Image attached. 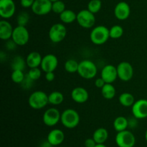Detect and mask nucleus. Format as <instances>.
I'll return each instance as SVG.
<instances>
[{
    "label": "nucleus",
    "instance_id": "obj_43",
    "mask_svg": "<svg viewBox=\"0 0 147 147\" xmlns=\"http://www.w3.org/2000/svg\"><path fill=\"white\" fill-rule=\"evenodd\" d=\"M95 147H107L106 145H104V144H97L96 146Z\"/></svg>",
    "mask_w": 147,
    "mask_h": 147
},
{
    "label": "nucleus",
    "instance_id": "obj_37",
    "mask_svg": "<svg viewBox=\"0 0 147 147\" xmlns=\"http://www.w3.org/2000/svg\"><path fill=\"white\" fill-rule=\"evenodd\" d=\"M84 144L86 147H95L97 144V143L93 139V138H88V139L85 141Z\"/></svg>",
    "mask_w": 147,
    "mask_h": 147
},
{
    "label": "nucleus",
    "instance_id": "obj_34",
    "mask_svg": "<svg viewBox=\"0 0 147 147\" xmlns=\"http://www.w3.org/2000/svg\"><path fill=\"white\" fill-rule=\"evenodd\" d=\"M27 75L32 79L33 80H39L40 78L41 77L42 70L39 67H33V68H30V70L27 73Z\"/></svg>",
    "mask_w": 147,
    "mask_h": 147
},
{
    "label": "nucleus",
    "instance_id": "obj_32",
    "mask_svg": "<svg viewBox=\"0 0 147 147\" xmlns=\"http://www.w3.org/2000/svg\"><path fill=\"white\" fill-rule=\"evenodd\" d=\"M65 10V4L61 0H58L53 2V6H52V11L55 14H60L62 12Z\"/></svg>",
    "mask_w": 147,
    "mask_h": 147
},
{
    "label": "nucleus",
    "instance_id": "obj_9",
    "mask_svg": "<svg viewBox=\"0 0 147 147\" xmlns=\"http://www.w3.org/2000/svg\"><path fill=\"white\" fill-rule=\"evenodd\" d=\"M118 78L121 80L128 82L132 79L134 76V67L130 63L126 61L121 62L116 67Z\"/></svg>",
    "mask_w": 147,
    "mask_h": 147
},
{
    "label": "nucleus",
    "instance_id": "obj_30",
    "mask_svg": "<svg viewBox=\"0 0 147 147\" xmlns=\"http://www.w3.org/2000/svg\"><path fill=\"white\" fill-rule=\"evenodd\" d=\"M102 7L101 0H90L88 4V9L93 14H96Z\"/></svg>",
    "mask_w": 147,
    "mask_h": 147
},
{
    "label": "nucleus",
    "instance_id": "obj_5",
    "mask_svg": "<svg viewBox=\"0 0 147 147\" xmlns=\"http://www.w3.org/2000/svg\"><path fill=\"white\" fill-rule=\"evenodd\" d=\"M67 35V29L62 23H56L49 30L48 36L50 41L53 43H59L64 40Z\"/></svg>",
    "mask_w": 147,
    "mask_h": 147
},
{
    "label": "nucleus",
    "instance_id": "obj_22",
    "mask_svg": "<svg viewBox=\"0 0 147 147\" xmlns=\"http://www.w3.org/2000/svg\"><path fill=\"white\" fill-rule=\"evenodd\" d=\"M113 128L117 132L122 131L127 129L129 127V119L124 116H118L113 121Z\"/></svg>",
    "mask_w": 147,
    "mask_h": 147
},
{
    "label": "nucleus",
    "instance_id": "obj_42",
    "mask_svg": "<svg viewBox=\"0 0 147 147\" xmlns=\"http://www.w3.org/2000/svg\"><path fill=\"white\" fill-rule=\"evenodd\" d=\"M53 146H53V145H52L47 140L45 141V142H43L42 143L40 144V147H53Z\"/></svg>",
    "mask_w": 147,
    "mask_h": 147
},
{
    "label": "nucleus",
    "instance_id": "obj_19",
    "mask_svg": "<svg viewBox=\"0 0 147 147\" xmlns=\"http://www.w3.org/2000/svg\"><path fill=\"white\" fill-rule=\"evenodd\" d=\"M13 28L12 25L7 20H3L0 21V38L2 40H7L11 39L12 37Z\"/></svg>",
    "mask_w": 147,
    "mask_h": 147
},
{
    "label": "nucleus",
    "instance_id": "obj_1",
    "mask_svg": "<svg viewBox=\"0 0 147 147\" xmlns=\"http://www.w3.org/2000/svg\"><path fill=\"white\" fill-rule=\"evenodd\" d=\"M110 38L109 29L103 25L93 27L90 34V40L96 45H101L106 43Z\"/></svg>",
    "mask_w": 147,
    "mask_h": 147
},
{
    "label": "nucleus",
    "instance_id": "obj_31",
    "mask_svg": "<svg viewBox=\"0 0 147 147\" xmlns=\"http://www.w3.org/2000/svg\"><path fill=\"white\" fill-rule=\"evenodd\" d=\"M26 75L24 74V72L22 70H13L11 75V80L14 82V83L17 84H21L22 82L24 80V78H25Z\"/></svg>",
    "mask_w": 147,
    "mask_h": 147
},
{
    "label": "nucleus",
    "instance_id": "obj_27",
    "mask_svg": "<svg viewBox=\"0 0 147 147\" xmlns=\"http://www.w3.org/2000/svg\"><path fill=\"white\" fill-rule=\"evenodd\" d=\"M64 100V96L60 91H53L48 95L49 103L53 106H58Z\"/></svg>",
    "mask_w": 147,
    "mask_h": 147
},
{
    "label": "nucleus",
    "instance_id": "obj_14",
    "mask_svg": "<svg viewBox=\"0 0 147 147\" xmlns=\"http://www.w3.org/2000/svg\"><path fill=\"white\" fill-rule=\"evenodd\" d=\"M58 66V59L55 55L47 54L42 57V60L41 70L45 73L54 72Z\"/></svg>",
    "mask_w": 147,
    "mask_h": 147
},
{
    "label": "nucleus",
    "instance_id": "obj_21",
    "mask_svg": "<svg viewBox=\"0 0 147 147\" xmlns=\"http://www.w3.org/2000/svg\"><path fill=\"white\" fill-rule=\"evenodd\" d=\"M93 138L97 144H104L109 138V132L105 128H98L93 133Z\"/></svg>",
    "mask_w": 147,
    "mask_h": 147
},
{
    "label": "nucleus",
    "instance_id": "obj_4",
    "mask_svg": "<svg viewBox=\"0 0 147 147\" xmlns=\"http://www.w3.org/2000/svg\"><path fill=\"white\" fill-rule=\"evenodd\" d=\"M29 106L34 110L42 109L49 103L48 95L42 90H36L31 93L28 99Z\"/></svg>",
    "mask_w": 147,
    "mask_h": 147
},
{
    "label": "nucleus",
    "instance_id": "obj_35",
    "mask_svg": "<svg viewBox=\"0 0 147 147\" xmlns=\"http://www.w3.org/2000/svg\"><path fill=\"white\" fill-rule=\"evenodd\" d=\"M34 81V80H33L32 79L27 73L25 76V78H24V80L22 82V83L20 85H21L22 88H23L25 89V90H27V89L31 88L32 86L33 82Z\"/></svg>",
    "mask_w": 147,
    "mask_h": 147
},
{
    "label": "nucleus",
    "instance_id": "obj_29",
    "mask_svg": "<svg viewBox=\"0 0 147 147\" xmlns=\"http://www.w3.org/2000/svg\"><path fill=\"white\" fill-rule=\"evenodd\" d=\"M109 34H110V38L112 39H119L121 37L123 34V27L119 24L112 26L109 30Z\"/></svg>",
    "mask_w": 147,
    "mask_h": 147
},
{
    "label": "nucleus",
    "instance_id": "obj_39",
    "mask_svg": "<svg viewBox=\"0 0 147 147\" xmlns=\"http://www.w3.org/2000/svg\"><path fill=\"white\" fill-rule=\"evenodd\" d=\"M55 75L54 72L45 73V79L47 81L52 82L55 80Z\"/></svg>",
    "mask_w": 147,
    "mask_h": 147
},
{
    "label": "nucleus",
    "instance_id": "obj_20",
    "mask_svg": "<svg viewBox=\"0 0 147 147\" xmlns=\"http://www.w3.org/2000/svg\"><path fill=\"white\" fill-rule=\"evenodd\" d=\"M42 60V57L39 53L38 52H31L27 55V57H26V63H27V65L30 68H33V67H39L41 65Z\"/></svg>",
    "mask_w": 147,
    "mask_h": 147
},
{
    "label": "nucleus",
    "instance_id": "obj_7",
    "mask_svg": "<svg viewBox=\"0 0 147 147\" xmlns=\"http://www.w3.org/2000/svg\"><path fill=\"white\" fill-rule=\"evenodd\" d=\"M115 141L119 147H134L136 143V138L131 131L126 129L118 132Z\"/></svg>",
    "mask_w": 147,
    "mask_h": 147
},
{
    "label": "nucleus",
    "instance_id": "obj_15",
    "mask_svg": "<svg viewBox=\"0 0 147 147\" xmlns=\"http://www.w3.org/2000/svg\"><path fill=\"white\" fill-rule=\"evenodd\" d=\"M100 77L106 83H113L118 78L117 68L113 65H106L102 68Z\"/></svg>",
    "mask_w": 147,
    "mask_h": 147
},
{
    "label": "nucleus",
    "instance_id": "obj_45",
    "mask_svg": "<svg viewBox=\"0 0 147 147\" xmlns=\"http://www.w3.org/2000/svg\"><path fill=\"white\" fill-rule=\"evenodd\" d=\"M50 1H52V2H54V1H58V0H50Z\"/></svg>",
    "mask_w": 147,
    "mask_h": 147
},
{
    "label": "nucleus",
    "instance_id": "obj_25",
    "mask_svg": "<svg viewBox=\"0 0 147 147\" xmlns=\"http://www.w3.org/2000/svg\"><path fill=\"white\" fill-rule=\"evenodd\" d=\"M116 88L112 83H106L101 88V94L104 98L111 100L116 96Z\"/></svg>",
    "mask_w": 147,
    "mask_h": 147
},
{
    "label": "nucleus",
    "instance_id": "obj_28",
    "mask_svg": "<svg viewBox=\"0 0 147 147\" xmlns=\"http://www.w3.org/2000/svg\"><path fill=\"white\" fill-rule=\"evenodd\" d=\"M79 63L74 59H69L65 63V70L69 73H78Z\"/></svg>",
    "mask_w": 147,
    "mask_h": 147
},
{
    "label": "nucleus",
    "instance_id": "obj_16",
    "mask_svg": "<svg viewBox=\"0 0 147 147\" xmlns=\"http://www.w3.org/2000/svg\"><path fill=\"white\" fill-rule=\"evenodd\" d=\"M130 6L126 1H120L114 8V15L119 20H126L130 16Z\"/></svg>",
    "mask_w": 147,
    "mask_h": 147
},
{
    "label": "nucleus",
    "instance_id": "obj_18",
    "mask_svg": "<svg viewBox=\"0 0 147 147\" xmlns=\"http://www.w3.org/2000/svg\"><path fill=\"white\" fill-rule=\"evenodd\" d=\"M64 132L58 129H55L50 131L47 137V140L54 146L61 144L64 142Z\"/></svg>",
    "mask_w": 147,
    "mask_h": 147
},
{
    "label": "nucleus",
    "instance_id": "obj_40",
    "mask_svg": "<svg viewBox=\"0 0 147 147\" xmlns=\"http://www.w3.org/2000/svg\"><path fill=\"white\" fill-rule=\"evenodd\" d=\"M17 46V45L16 44V43L14 42L12 40H7V45H6V47H7V48L8 49V50H14Z\"/></svg>",
    "mask_w": 147,
    "mask_h": 147
},
{
    "label": "nucleus",
    "instance_id": "obj_10",
    "mask_svg": "<svg viewBox=\"0 0 147 147\" xmlns=\"http://www.w3.org/2000/svg\"><path fill=\"white\" fill-rule=\"evenodd\" d=\"M61 113L55 108H50L43 113L42 121L45 125L47 126H55L60 121Z\"/></svg>",
    "mask_w": 147,
    "mask_h": 147
},
{
    "label": "nucleus",
    "instance_id": "obj_6",
    "mask_svg": "<svg viewBox=\"0 0 147 147\" xmlns=\"http://www.w3.org/2000/svg\"><path fill=\"white\" fill-rule=\"evenodd\" d=\"M94 14L88 9L80 10L77 14L76 21L83 28H92L96 23V17Z\"/></svg>",
    "mask_w": 147,
    "mask_h": 147
},
{
    "label": "nucleus",
    "instance_id": "obj_26",
    "mask_svg": "<svg viewBox=\"0 0 147 147\" xmlns=\"http://www.w3.org/2000/svg\"><path fill=\"white\" fill-rule=\"evenodd\" d=\"M27 65L26 63V59L24 60L22 56L17 55L12 59L11 63V67L13 70H24Z\"/></svg>",
    "mask_w": 147,
    "mask_h": 147
},
{
    "label": "nucleus",
    "instance_id": "obj_17",
    "mask_svg": "<svg viewBox=\"0 0 147 147\" xmlns=\"http://www.w3.org/2000/svg\"><path fill=\"white\" fill-rule=\"evenodd\" d=\"M71 98L77 103H85L89 98V93L86 88L83 87H76L71 91Z\"/></svg>",
    "mask_w": 147,
    "mask_h": 147
},
{
    "label": "nucleus",
    "instance_id": "obj_44",
    "mask_svg": "<svg viewBox=\"0 0 147 147\" xmlns=\"http://www.w3.org/2000/svg\"><path fill=\"white\" fill-rule=\"evenodd\" d=\"M145 139H146V142H147V129H146V133H145Z\"/></svg>",
    "mask_w": 147,
    "mask_h": 147
},
{
    "label": "nucleus",
    "instance_id": "obj_33",
    "mask_svg": "<svg viewBox=\"0 0 147 147\" xmlns=\"http://www.w3.org/2000/svg\"><path fill=\"white\" fill-rule=\"evenodd\" d=\"M29 20H30V15L26 11H22V12H20L17 17V23H18V25L20 26H24V27H26V25L28 23Z\"/></svg>",
    "mask_w": 147,
    "mask_h": 147
},
{
    "label": "nucleus",
    "instance_id": "obj_2",
    "mask_svg": "<svg viewBox=\"0 0 147 147\" xmlns=\"http://www.w3.org/2000/svg\"><path fill=\"white\" fill-rule=\"evenodd\" d=\"M98 73V67L92 60H83L79 63L78 73L83 78L90 80L94 78Z\"/></svg>",
    "mask_w": 147,
    "mask_h": 147
},
{
    "label": "nucleus",
    "instance_id": "obj_41",
    "mask_svg": "<svg viewBox=\"0 0 147 147\" xmlns=\"http://www.w3.org/2000/svg\"><path fill=\"white\" fill-rule=\"evenodd\" d=\"M137 119L135 117H133L132 119H129V127L131 128H134L136 127L137 125Z\"/></svg>",
    "mask_w": 147,
    "mask_h": 147
},
{
    "label": "nucleus",
    "instance_id": "obj_8",
    "mask_svg": "<svg viewBox=\"0 0 147 147\" xmlns=\"http://www.w3.org/2000/svg\"><path fill=\"white\" fill-rule=\"evenodd\" d=\"M11 40L17 45V46H24L30 40V33L27 27L24 26L17 25L14 28Z\"/></svg>",
    "mask_w": 147,
    "mask_h": 147
},
{
    "label": "nucleus",
    "instance_id": "obj_12",
    "mask_svg": "<svg viewBox=\"0 0 147 147\" xmlns=\"http://www.w3.org/2000/svg\"><path fill=\"white\" fill-rule=\"evenodd\" d=\"M131 112L134 117L139 119H144L147 118V100L139 99L135 101L131 106Z\"/></svg>",
    "mask_w": 147,
    "mask_h": 147
},
{
    "label": "nucleus",
    "instance_id": "obj_11",
    "mask_svg": "<svg viewBox=\"0 0 147 147\" xmlns=\"http://www.w3.org/2000/svg\"><path fill=\"white\" fill-rule=\"evenodd\" d=\"M53 2L50 0H34L32 11L34 14L44 16L48 14L52 11Z\"/></svg>",
    "mask_w": 147,
    "mask_h": 147
},
{
    "label": "nucleus",
    "instance_id": "obj_23",
    "mask_svg": "<svg viewBox=\"0 0 147 147\" xmlns=\"http://www.w3.org/2000/svg\"><path fill=\"white\" fill-rule=\"evenodd\" d=\"M119 103L124 107H131L136 100L131 93L125 92L119 96Z\"/></svg>",
    "mask_w": 147,
    "mask_h": 147
},
{
    "label": "nucleus",
    "instance_id": "obj_13",
    "mask_svg": "<svg viewBox=\"0 0 147 147\" xmlns=\"http://www.w3.org/2000/svg\"><path fill=\"white\" fill-rule=\"evenodd\" d=\"M16 6L13 0H0V16L4 20H8L15 14Z\"/></svg>",
    "mask_w": 147,
    "mask_h": 147
},
{
    "label": "nucleus",
    "instance_id": "obj_36",
    "mask_svg": "<svg viewBox=\"0 0 147 147\" xmlns=\"http://www.w3.org/2000/svg\"><path fill=\"white\" fill-rule=\"evenodd\" d=\"M34 0H20V4L24 8H30L32 7Z\"/></svg>",
    "mask_w": 147,
    "mask_h": 147
},
{
    "label": "nucleus",
    "instance_id": "obj_24",
    "mask_svg": "<svg viewBox=\"0 0 147 147\" xmlns=\"http://www.w3.org/2000/svg\"><path fill=\"white\" fill-rule=\"evenodd\" d=\"M77 19V14L71 9H65L60 14V20L64 24H71Z\"/></svg>",
    "mask_w": 147,
    "mask_h": 147
},
{
    "label": "nucleus",
    "instance_id": "obj_3",
    "mask_svg": "<svg viewBox=\"0 0 147 147\" xmlns=\"http://www.w3.org/2000/svg\"><path fill=\"white\" fill-rule=\"evenodd\" d=\"M80 121V115L77 111L73 109H65L61 113L60 121L63 126L67 129H74L79 124Z\"/></svg>",
    "mask_w": 147,
    "mask_h": 147
},
{
    "label": "nucleus",
    "instance_id": "obj_38",
    "mask_svg": "<svg viewBox=\"0 0 147 147\" xmlns=\"http://www.w3.org/2000/svg\"><path fill=\"white\" fill-rule=\"evenodd\" d=\"M105 84H106V82L103 80V79L101 77L98 78L96 79V80H95V86H96V87L98 88L101 89L104 86Z\"/></svg>",
    "mask_w": 147,
    "mask_h": 147
}]
</instances>
